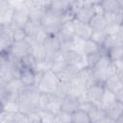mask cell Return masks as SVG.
<instances>
[{"instance_id":"obj_1","label":"cell","mask_w":123,"mask_h":123,"mask_svg":"<svg viewBox=\"0 0 123 123\" xmlns=\"http://www.w3.org/2000/svg\"><path fill=\"white\" fill-rule=\"evenodd\" d=\"M62 24V15L53 12L49 9L45 10L41 27L48 33V35H57L60 31L61 25Z\"/></svg>"},{"instance_id":"obj_2","label":"cell","mask_w":123,"mask_h":123,"mask_svg":"<svg viewBox=\"0 0 123 123\" xmlns=\"http://www.w3.org/2000/svg\"><path fill=\"white\" fill-rule=\"evenodd\" d=\"M60 83V80L54 72L47 71L43 74L41 81L39 82L37 87L41 92H46V93H53L56 91L58 85Z\"/></svg>"},{"instance_id":"obj_3","label":"cell","mask_w":123,"mask_h":123,"mask_svg":"<svg viewBox=\"0 0 123 123\" xmlns=\"http://www.w3.org/2000/svg\"><path fill=\"white\" fill-rule=\"evenodd\" d=\"M28 21H29V10L24 6V4L22 3L14 7V12L11 26L13 28H23Z\"/></svg>"},{"instance_id":"obj_4","label":"cell","mask_w":123,"mask_h":123,"mask_svg":"<svg viewBox=\"0 0 123 123\" xmlns=\"http://www.w3.org/2000/svg\"><path fill=\"white\" fill-rule=\"evenodd\" d=\"M104 90H105L104 85L96 83V84H94V85H92L86 88V97L87 101H89L93 105H98V103L101 100V97L103 95Z\"/></svg>"},{"instance_id":"obj_5","label":"cell","mask_w":123,"mask_h":123,"mask_svg":"<svg viewBox=\"0 0 123 123\" xmlns=\"http://www.w3.org/2000/svg\"><path fill=\"white\" fill-rule=\"evenodd\" d=\"M73 26H74V31L75 35L84 38V39H89L91 37V35L93 33V30L89 26L88 23H84L79 21L78 19L74 18L73 20Z\"/></svg>"},{"instance_id":"obj_6","label":"cell","mask_w":123,"mask_h":123,"mask_svg":"<svg viewBox=\"0 0 123 123\" xmlns=\"http://www.w3.org/2000/svg\"><path fill=\"white\" fill-rule=\"evenodd\" d=\"M82 67L79 64H67V66L59 74H57L60 81H71L78 76Z\"/></svg>"},{"instance_id":"obj_7","label":"cell","mask_w":123,"mask_h":123,"mask_svg":"<svg viewBox=\"0 0 123 123\" xmlns=\"http://www.w3.org/2000/svg\"><path fill=\"white\" fill-rule=\"evenodd\" d=\"M95 14L96 13L93 5H85L75 13V18L81 22L88 23Z\"/></svg>"},{"instance_id":"obj_8","label":"cell","mask_w":123,"mask_h":123,"mask_svg":"<svg viewBox=\"0 0 123 123\" xmlns=\"http://www.w3.org/2000/svg\"><path fill=\"white\" fill-rule=\"evenodd\" d=\"M60 41L70 39L75 36V31H74V26H73V21H66L63 22L61 25L59 33L56 35Z\"/></svg>"},{"instance_id":"obj_9","label":"cell","mask_w":123,"mask_h":123,"mask_svg":"<svg viewBox=\"0 0 123 123\" xmlns=\"http://www.w3.org/2000/svg\"><path fill=\"white\" fill-rule=\"evenodd\" d=\"M88 116L91 123H104L107 117L106 110L100 106L93 105L88 111Z\"/></svg>"},{"instance_id":"obj_10","label":"cell","mask_w":123,"mask_h":123,"mask_svg":"<svg viewBox=\"0 0 123 123\" xmlns=\"http://www.w3.org/2000/svg\"><path fill=\"white\" fill-rule=\"evenodd\" d=\"M47 9L55 13L62 15L70 10V3L69 0H52Z\"/></svg>"},{"instance_id":"obj_11","label":"cell","mask_w":123,"mask_h":123,"mask_svg":"<svg viewBox=\"0 0 123 123\" xmlns=\"http://www.w3.org/2000/svg\"><path fill=\"white\" fill-rule=\"evenodd\" d=\"M43 48L46 50L47 53L55 54L58 51H60L61 48V41L55 35H49L48 37L45 39L44 43L42 44Z\"/></svg>"},{"instance_id":"obj_12","label":"cell","mask_w":123,"mask_h":123,"mask_svg":"<svg viewBox=\"0 0 123 123\" xmlns=\"http://www.w3.org/2000/svg\"><path fill=\"white\" fill-rule=\"evenodd\" d=\"M79 105H80V101L77 97L73 95H66L63 97L61 107H62V110L72 113L73 111L79 109Z\"/></svg>"},{"instance_id":"obj_13","label":"cell","mask_w":123,"mask_h":123,"mask_svg":"<svg viewBox=\"0 0 123 123\" xmlns=\"http://www.w3.org/2000/svg\"><path fill=\"white\" fill-rule=\"evenodd\" d=\"M20 81L24 85V86H36V71L31 68H21L20 73Z\"/></svg>"},{"instance_id":"obj_14","label":"cell","mask_w":123,"mask_h":123,"mask_svg":"<svg viewBox=\"0 0 123 123\" xmlns=\"http://www.w3.org/2000/svg\"><path fill=\"white\" fill-rule=\"evenodd\" d=\"M106 113L107 116L112 120V122H115L116 119L123 113V103L116 100L106 109Z\"/></svg>"},{"instance_id":"obj_15","label":"cell","mask_w":123,"mask_h":123,"mask_svg":"<svg viewBox=\"0 0 123 123\" xmlns=\"http://www.w3.org/2000/svg\"><path fill=\"white\" fill-rule=\"evenodd\" d=\"M103 85H104L105 88L112 91L113 93H116L117 91H119L123 87V82L120 80L118 75L109 76Z\"/></svg>"},{"instance_id":"obj_16","label":"cell","mask_w":123,"mask_h":123,"mask_svg":"<svg viewBox=\"0 0 123 123\" xmlns=\"http://www.w3.org/2000/svg\"><path fill=\"white\" fill-rule=\"evenodd\" d=\"M78 78L86 85V87H89L90 86L96 84L95 79H94V73H93V68L90 67H84L80 70L78 74Z\"/></svg>"},{"instance_id":"obj_17","label":"cell","mask_w":123,"mask_h":123,"mask_svg":"<svg viewBox=\"0 0 123 123\" xmlns=\"http://www.w3.org/2000/svg\"><path fill=\"white\" fill-rule=\"evenodd\" d=\"M89 26L91 27V29L93 31H102V30H106L108 23L106 21V18L104 16V14H95L91 20L88 22Z\"/></svg>"},{"instance_id":"obj_18","label":"cell","mask_w":123,"mask_h":123,"mask_svg":"<svg viewBox=\"0 0 123 123\" xmlns=\"http://www.w3.org/2000/svg\"><path fill=\"white\" fill-rule=\"evenodd\" d=\"M100 5L105 12H121L122 4L119 0H102Z\"/></svg>"},{"instance_id":"obj_19","label":"cell","mask_w":123,"mask_h":123,"mask_svg":"<svg viewBox=\"0 0 123 123\" xmlns=\"http://www.w3.org/2000/svg\"><path fill=\"white\" fill-rule=\"evenodd\" d=\"M116 101V96H115V93H113L112 91L105 88L104 92H103V95L101 97V100L100 102L98 103L97 106H100L102 107L103 109H107L109 106H111L113 102Z\"/></svg>"},{"instance_id":"obj_20","label":"cell","mask_w":123,"mask_h":123,"mask_svg":"<svg viewBox=\"0 0 123 123\" xmlns=\"http://www.w3.org/2000/svg\"><path fill=\"white\" fill-rule=\"evenodd\" d=\"M45 10L46 9L42 8V7H37L35 9L31 10L29 12V20L38 26H41V21H42Z\"/></svg>"},{"instance_id":"obj_21","label":"cell","mask_w":123,"mask_h":123,"mask_svg":"<svg viewBox=\"0 0 123 123\" xmlns=\"http://www.w3.org/2000/svg\"><path fill=\"white\" fill-rule=\"evenodd\" d=\"M13 12H14V8L12 6H10L7 9H5L3 11H0V25L1 26H10V25H12Z\"/></svg>"},{"instance_id":"obj_22","label":"cell","mask_w":123,"mask_h":123,"mask_svg":"<svg viewBox=\"0 0 123 123\" xmlns=\"http://www.w3.org/2000/svg\"><path fill=\"white\" fill-rule=\"evenodd\" d=\"M19 62H20V65L21 67H25V68H31V69H34L36 68V65H37V59L35 58V56L29 52L27 54H25L24 56H22L19 60Z\"/></svg>"},{"instance_id":"obj_23","label":"cell","mask_w":123,"mask_h":123,"mask_svg":"<svg viewBox=\"0 0 123 123\" xmlns=\"http://www.w3.org/2000/svg\"><path fill=\"white\" fill-rule=\"evenodd\" d=\"M102 46L99 45L98 43H96L95 41H93L92 39H86L85 40V44H84V48L82 53L84 55H89V54H93V53H97L100 52Z\"/></svg>"},{"instance_id":"obj_24","label":"cell","mask_w":123,"mask_h":123,"mask_svg":"<svg viewBox=\"0 0 123 123\" xmlns=\"http://www.w3.org/2000/svg\"><path fill=\"white\" fill-rule=\"evenodd\" d=\"M72 123H91L88 113L83 110L78 109L72 112Z\"/></svg>"},{"instance_id":"obj_25","label":"cell","mask_w":123,"mask_h":123,"mask_svg":"<svg viewBox=\"0 0 123 123\" xmlns=\"http://www.w3.org/2000/svg\"><path fill=\"white\" fill-rule=\"evenodd\" d=\"M122 44H123V41L117 37V35H108L102 47L109 52L110 49H111L115 46H118V45H122Z\"/></svg>"},{"instance_id":"obj_26","label":"cell","mask_w":123,"mask_h":123,"mask_svg":"<svg viewBox=\"0 0 123 123\" xmlns=\"http://www.w3.org/2000/svg\"><path fill=\"white\" fill-rule=\"evenodd\" d=\"M54 123H72V113L66 111H60L54 119Z\"/></svg>"},{"instance_id":"obj_27","label":"cell","mask_w":123,"mask_h":123,"mask_svg":"<svg viewBox=\"0 0 123 123\" xmlns=\"http://www.w3.org/2000/svg\"><path fill=\"white\" fill-rule=\"evenodd\" d=\"M108 37V33L106 32V30H102V31H93L90 39H92L93 41H95L96 43H98L99 45H103L106 38Z\"/></svg>"},{"instance_id":"obj_28","label":"cell","mask_w":123,"mask_h":123,"mask_svg":"<svg viewBox=\"0 0 123 123\" xmlns=\"http://www.w3.org/2000/svg\"><path fill=\"white\" fill-rule=\"evenodd\" d=\"M52 67V61L49 60H42V61H37L35 71L36 72H42L45 73L47 71H50Z\"/></svg>"},{"instance_id":"obj_29","label":"cell","mask_w":123,"mask_h":123,"mask_svg":"<svg viewBox=\"0 0 123 123\" xmlns=\"http://www.w3.org/2000/svg\"><path fill=\"white\" fill-rule=\"evenodd\" d=\"M12 123H30L28 113H25L20 111L12 112Z\"/></svg>"},{"instance_id":"obj_30","label":"cell","mask_w":123,"mask_h":123,"mask_svg":"<svg viewBox=\"0 0 123 123\" xmlns=\"http://www.w3.org/2000/svg\"><path fill=\"white\" fill-rule=\"evenodd\" d=\"M109 56L111 61H116V60H123V44L115 46L111 49L109 50Z\"/></svg>"},{"instance_id":"obj_31","label":"cell","mask_w":123,"mask_h":123,"mask_svg":"<svg viewBox=\"0 0 123 123\" xmlns=\"http://www.w3.org/2000/svg\"><path fill=\"white\" fill-rule=\"evenodd\" d=\"M27 38V34L24 28H13L12 27V39L13 42L23 41Z\"/></svg>"},{"instance_id":"obj_32","label":"cell","mask_w":123,"mask_h":123,"mask_svg":"<svg viewBox=\"0 0 123 123\" xmlns=\"http://www.w3.org/2000/svg\"><path fill=\"white\" fill-rule=\"evenodd\" d=\"M48 33L40 26L39 27V29L37 30V32L36 33V35L34 36V40L36 41V43L37 44H38V45H42L43 43H44V41H45V39L48 37Z\"/></svg>"},{"instance_id":"obj_33","label":"cell","mask_w":123,"mask_h":123,"mask_svg":"<svg viewBox=\"0 0 123 123\" xmlns=\"http://www.w3.org/2000/svg\"><path fill=\"white\" fill-rule=\"evenodd\" d=\"M38 112H39V115H40L41 122L54 123V119H55V115L56 114L50 112L49 111H47L45 109H38Z\"/></svg>"},{"instance_id":"obj_34","label":"cell","mask_w":123,"mask_h":123,"mask_svg":"<svg viewBox=\"0 0 123 123\" xmlns=\"http://www.w3.org/2000/svg\"><path fill=\"white\" fill-rule=\"evenodd\" d=\"M39 27L40 26H38V25H37V24H35L34 22H32V21H28L26 24H25V26L23 27L24 28V30H25V32H26V34H27V37H34V36L36 35V33L37 32V30L39 29Z\"/></svg>"},{"instance_id":"obj_35","label":"cell","mask_w":123,"mask_h":123,"mask_svg":"<svg viewBox=\"0 0 123 123\" xmlns=\"http://www.w3.org/2000/svg\"><path fill=\"white\" fill-rule=\"evenodd\" d=\"M101 56L100 52L97 53H93V54H89L86 56V67H90L93 68L95 66V64L97 63L99 58Z\"/></svg>"},{"instance_id":"obj_36","label":"cell","mask_w":123,"mask_h":123,"mask_svg":"<svg viewBox=\"0 0 123 123\" xmlns=\"http://www.w3.org/2000/svg\"><path fill=\"white\" fill-rule=\"evenodd\" d=\"M85 40L84 38L78 37V36H74L72 38H71V42H72V50H77V51H80L82 52L83 51V48H84V44H85Z\"/></svg>"},{"instance_id":"obj_37","label":"cell","mask_w":123,"mask_h":123,"mask_svg":"<svg viewBox=\"0 0 123 123\" xmlns=\"http://www.w3.org/2000/svg\"><path fill=\"white\" fill-rule=\"evenodd\" d=\"M50 100H51V93L41 92L38 99V109H45V107L48 105Z\"/></svg>"},{"instance_id":"obj_38","label":"cell","mask_w":123,"mask_h":123,"mask_svg":"<svg viewBox=\"0 0 123 123\" xmlns=\"http://www.w3.org/2000/svg\"><path fill=\"white\" fill-rule=\"evenodd\" d=\"M28 116H29L30 123H38V122H41L40 115H39V112H38V109H37V110L29 112L28 113Z\"/></svg>"},{"instance_id":"obj_39","label":"cell","mask_w":123,"mask_h":123,"mask_svg":"<svg viewBox=\"0 0 123 123\" xmlns=\"http://www.w3.org/2000/svg\"><path fill=\"white\" fill-rule=\"evenodd\" d=\"M61 51L62 52H66L69 50H72V42H71V38L70 39H66V40H62L61 41Z\"/></svg>"},{"instance_id":"obj_40","label":"cell","mask_w":123,"mask_h":123,"mask_svg":"<svg viewBox=\"0 0 123 123\" xmlns=\"http://www.w3.org/2000/svg\"><path fill=\"white\" fill-rule=\"evenodd\" d=\"M119 27H120L119 24H108L106 28V32L108 33V35H117Z\"/></svg>"},{"instance_id":"obj_41","label":"cell","mask_w":123,"mask_h":123,"mask_svg":"<svg viewBox=\"0 0 123 123\" xmlns=\"http://www.w3.org/2000/svg\"><path fill=\"white\" fill-rule=\"evenodd\" d=\"M93 106L92 103H90L89 101H84V102H80V105H79V109L80 110H83L85 111H86L88 113L89 110L91 109V107Z\"/></svg>"},{"instance_id":"obj_42","label":"cell","mask_w":123,"mask_h":123,"mask_svg":"<svg viewBox=\"0 0 123 123\" xmlns=\"http://www.w3.org/2000/svg\"><path fill=\"white\" fill-rule=\"evenodd\" d=\"M93 7H94L96 14H104L105 13V12H104V10H103V8H102V6L100 4H94Z\"/></svg>"},{"instance_id":"obj_43","label":"cell","mask_w":123,"mask_h":123,"mask_svg":"<svg viewBox=\"0 0 123 123\" xmlns=\"http://www.w3.org/2000/svg\"><path fill=\"white\" fill-rule=\"evenodd\" d=\"M112 62H113L114 65L116 66L118 72L123 70V60H116V61H112Z\"/></svg>"},{"instance_id":"obj_44","label":"cell","mask_w":123,"mask_h":123,"mask_svg":"<svg viewBox=\"0 0 123 123\" xmlns=\"http://www.w3.org/2000/svg\"><path fill=\"white\" fill-rule=\"evenodd\" d=\"M115 96H116V100H118L119 102L123 103V87L119 91H117L115 93Z\"/></svg>"},{"instance_id":"obj_45","label":"cell","mask_w":123,"mask_h":123,"mask_svg":"<svg viewBox=\"0 0 123 123\" xmlns=\"http://www.w3.org/2000/svg\"><path fill=\"white\" fill-rule=\"evenodd\" d=\"M117 37L123 41V24L120 25L119 29H118V32H117Z\"/></svg>"},{"instance_id":"obj_46","label":"cell","mask_w":123,"mask_h":123,"mask_svg":"<svg viewBox=\"0 0 123 123\" xmlns=\"http://www.w3.org/2000/svg\"><path fill=\"white\" fill-rule=\"evenodd\" d=\"M115 122H118V123H123V113L116 119V121Z\"/></svg>"},{"instance_id":"obj_47","label":"cell","mask_w":123,"mask_h":123,"mask_svg":"<svg viewBox=\"0 0 123 123\" xmlns=\"http://www.w3.org/2000/svg\"><path fill=\"white\" fill-rule=\"evenodd\" d=\"M117 75H118V77L120 78V80H121V81L123 82V70H121V71H119Z\"/></svg>"},{"instance_id":"obj_48","label":"cell","mask_w":123,"mask_h":123,"mask_svg":"<svg viewBox=\"0 0 123 123\" xmlns=\"http://www.w3.org/2000/svg\"><path fill=\"white\" fill-rule=\"evenodd\" d=\"M121 12L123 13V4H122V7H121Z\"/></svg>"}]
</instances>
